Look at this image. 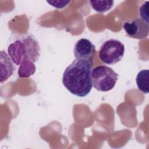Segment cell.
<instances>
[{
    "mask_svg": "<svg viewBox=\"0 0 149 149\" xmlns=\"http://www.w3.org/2000/svg\"><path fill=\"white\" fill-rule=\"evenodd\" d=\"M123 27L126 35L130 38L142 40L148 35L149 24L141 18L127 20Z\"/></svg>",
    "mask_w": 149,
    "mask_h": 149,
    "instance_id": "obj_5",
    "label": "cell"
},
{
    "mask_svg": "<svg viewBox=\"0 0 149 149\" xmlns=\"http://www.w3.org/2000/svg\"><path fill=\"white\" fill-rule=\"evenodd\" d=\"M141 19L148 23V1H146L140 8Z\"/></svg>",
    "mask_w": 149,
    "mask_h": 149,
    "instance_id": "obj_11",
    "label": "cell"
},
{
    "mask_svg": "<svg viewBox=\"0 0 149 149\" xmlns=\"http://www.w3.org/2000/svg\"><path fill=\"white\" fill-rule=\"evenodd\" d=\"M48 3L50 4V5H52V6L61 9L63 8L65 6H66L70 1H61V0H56V1H47Z\"/></svg>",
    "mask_w": 149,
    "mask_h": 149,
    "instance_id": "obj_12",
    "label": "cell"
},
{
    "mask_svg": "<svg viewBox=\"0 0 149 149\" xmlns=\"http://www.w3.org/2000/svg\"><path fill=\"white\" fill-rule=\"evenodd\" d=\"M125 54V46L119 40L109 39L101 45L98 55L100 60L107 65H113L122 59Z\"/></svg>",
    "mask_w": 149,
    "mask_h": 149,
    "instance_id": "obj_4",
    "label": "cell"
},
{
    "mask_svg": "<svg viewBox=\"0 0 149 149\" xmlns=\"http://www.w3.org/2000/svg\"><path fill=\"white\" fill-rule=\"evenodd\" d=\"M92 8L97 12L104 13L112 8L113 1H90Z\"/></svg>",
    "mask_w": 149,
    "mask_h": 149,
    "instance_id": "obj_10",
    "label": "cell"
},
{
    "mask_svg": "<svg viewBox=\"0 0 149 149\" xmlns=\"http://www.w3.org/2000/svg\"><path fill=\"white\" fill-rule=\"evenodd\" d=\"M1 82L2 83L8 80V79L13 74L15 68L13 66L10 56L3 51H1Z\"/></svg>",
    "mask_w": 149,
    "mask_h": 149,
    "instance_id": "obj_7",
    "label": "cell"
},
{
    "mask_svg": "<svg viewBox=\"0 0 149 149\" xmlns=\"http://www.w3.org/2000/svg\"><path fill=\"white\" fill-rule=\"evenodd\" d=\"M19 65L17 73L20 77H29L36 72V66L34 63L31 61H24Z\"/></svg>",
    "mask_w": 149,
    "mask_h": 149,
    "instance_id": "obj_9",
    "label": "cell"
},
{
    "mask_svg": "<svg viewBox=\"0 0 149 149\" xmlns=\"http://www.w3.org/2000/svg\"><path fill=\"white\" fill-rule=\"evenodd\" d=\"M148 76L149 71L148 69L140 71L136 77V81L137 87L140 91L143 93H148Z\"/></svg>",
    "mask_w": 149,
    "mask_h": 149,
    "instance_id": "obj_8",
    "label": "cell"
},
{
    "mask_svg": "<svg viewBox=\"0 0 149 149\" xmlns=\"http://www.w3.org/2000/svg\"><path fill=\"white\" fill-rule=\"evenodd\" d=\"M95 52L94 45L86 38L77 40L73 48V54L76 59L91 62H93Z\"/></svg>",
    "mask_w": 149,
    "mask_h": 149,
    "instance_id": "obj_6",
    "label": "cell"
},
{
    "mask_svg": "<svg viewBox=\"0 0 149 149\" xmlns=\"http://www.w3.org/2000/svg\"><path fill=\"white\" fill-rule=\"evenodd\" d=\"M93 62L74 60L65 70L62 83L72 94L84 97L90 92L93 84L91 77Z\"/></svg>",
    "mask_w": 149,
    "mask_h": 149,
    "instance_id": "obj_1",
    "label": "cell"
},
{
    "mask_svg": "<svg viewBox=\"0 0 149 149\" xmlns=\"http://www.w3.org/2000/svg\"><path fill=\"white\" fill-rule=\"evenodd\" d=\"M8 52L12 62L19 65L24 61L37 62L40 55V47L34 36L26 34L11 43L8 48Z\"/></svg>",
    "mask_w": 149,
    "mask_h": 149,
    "instance_id": "obj_2",
    "label": "cell"
},
{
    "mask_svg": "<svg viewBox=\"0 0 149 149\" xmlns=\"http://www.w3.org/2000/svg\"><path fill=\"white\" fill-rule=\"evenodd\" d=\"M91 77L93 87L98 91L106 92L115 87L118 74L112 68L100 65L92 70Z\"/></svg>",
    "mask_w": 149,
    "mask_h": 149,
    "instance_id": "obj_3",
    "label": "cell"
}]
</instances>
